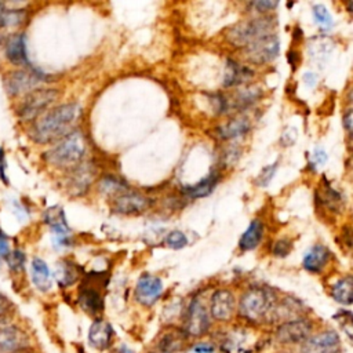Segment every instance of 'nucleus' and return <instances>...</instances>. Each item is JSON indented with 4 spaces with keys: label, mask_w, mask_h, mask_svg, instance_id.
<instances>
[{
    "label": "nucleus",
    "mask_w": 353,
    "mask_h": 353,
    "mask_svg": "<svg viewBox=\"0 0 353 353\" xmlns=\"http://www.w3.org/2000/svg\"><path fill=\"white\" fill-rule=\"evenodd\" d=\"M19 353H30V352H28V350H25V352H19Z\"/></svg>",
    "instance_id": "46"
},
{
    "label": "nucleus",
    "mask_w": 353,
    "mask_h": 353,
    "mask_svg": "<svg viewBox=\"0 0 353 353\" xmlns=\"http://www.w3.org/2000/svg\"><path fill=\"white\" fill-rule=\"evenodd\" d=\"M274 307V295L262 287L245 291L239 302V313L251 323L263 321Z\"/></svg>",
    "instance_id": "4"
},
{
    "label": "nucleus",
    "mask_w": 353,
    "mask_h": 353,
    "mask_svg": "<svg viewBox=\"0 0 353 353\" xmlns=\"http://www.w3.org/2000/svg\"><path fill=\"white\" fill-rule=\"evenodd\" d=\"M59 91L51 87H39L22 97L17 106V116L21 121L33 123L37 117L58 99Z\"/></svg>",
    "instance_id": "5"
},
{
    "label": "nucleus",
    "mask_w": 353,
    "mask_h": 353,
    "mask_svg": "<svg viewBox=\"0 0 353 353\" xmlns=\"http://www.w3.org/2000/svg\"><path fill=\"white\" fill-rule=\"evenodd\" d=\"M218 182V174H210L208 176H205L204 179H201L200 182L194 183V185H189V186H183L182 192L185 196L190 197V199H200V197H205L208 196L215 185Z\"/></svg>",
    "instance_id": "27"
},
{
    "label": "nucleus",
    "mask_w": 353,
    "mask_h": 353,
    "mask_svg": "<svg viewBox=\"0 0 353 353\" xmlns=\"http://www.w3.org/2000/svg\"><path fill=\"white\" fill-rule=\"evenodd\" d=\"M30 280L33 285L41 292H47L52 287L51 270L46 261L39 256H34L30 262Z\"/></svg>",
    "instance_id": "22"
},
{
    "label": "nucleus",
    "mask_w": 353,
    "mask_h": 353,
    "mask_svg": "<svg viewBox=\"0 0 353 353\" xmlns=\"http://www.w3.org/2000/svg\"><path fill=\"white\" fill-rule=\"evenodd\" d=\"M77 301L81 309L90 314H98L103 307V298L101 294V288H97L91 283L83 284L80 287Z\"/></svg>",
    "instance_id": "19"
},
{
    "label": "nucleus",
    "mask_w": 353,
    "mask_h": 353,
    "mask_svg": "<svg viewBox=\"0 0 353 353\" xmlns=\"http://www.w3.org/2000/svg\"><path fill=\"white\" fill-rule=\"evenodd\" d=\"M279 52H280V40L274 33L263 36L243 48L244 58L254 65L269 63L274 58H277Z\"/></svg>",
    "instance_id": "7"
},
{
    "label": "nucleus",
    "mask_w": 353,
    "mask_h": 353,
    "mask_svg": "<svg viewBox=\"0 0 353 353\" xmlns=\"http://www.w3.org/2000/svg\"><path fill=\"white\" fill-rule=\"evenodd\" d=\"M6 263L8 266V269L14 273H18L21 270H23L25 268V262H26V256L23 254V251L21 250H14L10 251V254L6 256Z\"/></svg>",
    "instance_id": "32"
},
{
    "label": "nucleus",
    "mask_w": 353,
    "mask_h": 353,
    "mask_svg": "<svg viewBox=\"0 0 353 353\" xmlns=\"http://www.w3.org/2000/svg\"><path fill=\"white\" fill-rule=\"evenodd\" d=\"M163 283L157 276L142 274L135 285V298L141 305L152 306L161 296Z\"/></svg>",
    "instance_id": "15"
},
{
    "label": "nucleus",
    "mask_w": 353,
    "mask_h": 353,
    "mask_svg": "<svg viewBox=\"0 0 353 353\" xmlns=\"http://www.w3.org/2000/svg\"><path fill=\"white\" fill-rule=\"evenodd\" d=\"M292 250V243L291 240L288 239H280L277 241H274L273 244V248H272V252L274 256H280V258H284L287 256Z\"/></svg>",
    "instance_id": "35"
},
{
    "label": "nucleus",
    "mask_w": 353,
    "mask_h": 353,
    "mask_svg": "<svg viewBox=\"0 0 353 353\" xmlns=\"http://www.w3.org/2000/svg\"><path fill=\"white\" fill-rule=\"evenodd\" d=\"M277 26V22L273 17L262 15V17H255L251 19L240 21L236 25H233L228 33V41L234 46V47H247L250 43L272 34L273 29Z\"/></svg>",
    "instance_id": "3"
},
{
    "label": "nucleus",
    "mask_w": 353,
    "mask_h": 353,
    "mask_svg": "<svg viewBox=\"0 0 353 353\" xmlns=\"http://www.w3.org/2000/svg\"><path fill=\"white\" fill-rule=\"evenodd\" d=\"M194 353H212V346H208V345H205V343H201V345H197V346H194Z\"/></svg>",
    "instance_id": "44"
},
{
    "label": "nucleus",
    "mask_w": 353,
    "mask_h": 353,
    "mask_svg": "<svg viewBox=\"0 0 353 353\" xmlns=\"http://www.w3.org/2000/svg\"><path fill=\"white\" fill-rule=\"evenodd\" d=\"M263 236V225L259 219H254L251 221V223L248 225V228L245 229V232L241 234L240 240H239V247L243 251H250L254 250L262 240Z\"/></svg>",
    "instance_id": "25"
},
{
    "label": "nucleus",
    "mask_w": 353,
    "mask_h": 353,
    "mask_svg": "<svg viewBox=\"0 0 353 353\" xmlns=\"http://www.w3.org/2000/svg\"><path fill=\"white\" fill-rule=\"evenodd\" d=\"M7 160H6V152L4 149L0 146V179L3 183H8V178H7Z\"/></svg>",
    "instance_id": "40"
},
{
    "label": "nucleus",
    "mask_w": 353,
    "mask_h": 353,
    "mask_svg": "<svg viewBox=\"0 0 353 353\" xmlns=\"http://www.w3.org/2000/svg\"><path fill=\"white\" fill-rule=\"evenodd\" d=\"M210 327V314L199 298H194L186 310L183 320V332L189 336H200Z\"/></svg>",
    "instance_id": "10"
},
{
    "label": "nucleus",
    "mask_w": 353,
    "mask_h": 353,
    "mask_svg": "<svg viewBox=\"0 0 353 353\" xmlns=\"http://www.w3.org/2000/svg\"><path fill=\"white\" fill-rule=\"evenodd\" d=\"M113 339V328L112 325L102 320L97 319L88 331V342L95 349H108L112 345Z\"/></svg>",
    "instance_id": "20"
},
{
    "label": "nucleus",
    "mask_w": 353,
    "mask_h": 353,
    "mask_svg": "<svg viewBox=\"0 0 353 353\" xmlns=\"http://www.w3.org/2000/svg\"><path fill=\"white\" fill-rule=\"evenodd\" d=\"M11 247H10V239L8 236L0 229V261L6 259V256L10 254Z\"/></svg>",
    "instance_id": "36"
},
{
    "label": "nucleus",
    "mask_w": 353,
    "mask_h": 353,
    "mask_svg": "<svg viewBox=\"0 0 353 353\" xmlns=\"http://www.w3.org/2000/svg\"><path fill=\"white\" fill-rule=\"evenodd\" d=\"M4 57L6 59L17 68H30V61L28 55L26 34L23 32H14L8 34L4 40Z\"/></svg>",
    "instance_id": "11"
},
{
    "label": "nucleus",
    "mask_w": 353,
    "mask_h": 353,
    "mask_svg": "<svg viewBox=\"0 0 353 353\" xmlns=\"http://www.w3.org/2000/svg\"><path fill=\"white\" fill-rule=\"evenodd\" d=\"M11 307H12V305H11L10 299L0 292V317H8Z\"/></svg>",
    "instance_id": "41"
},
{
    "label": "nucleus",
    "mask_w": 353,
    "mask_h": 353,
    "mask_svg": "<svg viewBox=\"0 0 353 353\" xmlns=\"http://www.w3.org/2000/svg\"><path fill=\"white\" fill-rule=\"evenodd\" d=\"M99 189L106 194H116V193L120 194L127 190V185L124 183L123 179H119L113 175H106L101 179Z\"/></svg>",
    "instance_id": "30"
},
{
    "label": "nucleus",
    "mask_w": 353,
    "mask_h": 353,
    "mask_svg": "<svg viewBox=\"0 0 353 353\" xmlns=\"http://www.w3.org/2000/svg\"><path fill=\"white\" fill-rule=\"evenodd\" d=\"M261 90L258 87H244L240 88L233 99H232V106L236 109H245L247 106L252 105L255 101H258V98L261 97Z\"/></svg>",
    "instance_id": "29"
},
{
    "label": "nucleus",
    "mask_w": 353,
    "mask_h": 353,
    "mask_svg": "<svg viewBox=\"0 0 353 353\" xmlns=\"http://www.w3.org/2000/svg\"><path fill=\"white\" fill-rule=\"evenodd\" d=\"M79 274H80L79 266L68 259L58 262L55 273H54L55 280L61 287H69V285L74 284L79 279Z\"/></svg>",
    "instance_id": "26"
},
{
    "label": "nucleus",
    "mask_w": 353,
    "mask_h": 353,
    "mask_svg": "<svg viewBox=\"0 0 353 353\" xmlns=\"http://www.w3.org/2000/svg\"><path fill=\"white\" fill-rule=\"evenodd\" d=\"M302 353H342L339 335L332 330H327L307 338Z\"/></svg>",
    "instance_id": "14"
},
{
    "label": "nucleus",
    "mask_w": 353,
    "mask_h": 353,
    "mask_svg": "<svg viewBox=\"0 0 353 353\" xmlns=\"http://www.w3.org/2000/svg\"><path fill=\"white\" fill-rule=\"evenodd\" d=\"M353 280L350 276H345L339 279L331 288L332 298L342 305H350L353 301Z\"/></svg>",
    "instance_id": "28"
},
{
    "label": "nucleus",
    "mask_w": 353,
    "mask_h": 353,
    "mask_svg": "<svg viewBox=\"0 0 353 353\" xmlns=\"http://www.w3.org/2000/svg\"><path fill=\"white\" fill-rule=\"evenodd\" d=\"M28 18V11L22 6H17L15 3L0 1V32H10L19 29Z\"/></svg>",
    "instance_id": "17"
},
{
    "label": "nucleus",
    "mask_w": 353,
    "mask_h": 353,
    "mask_svg": "<svg viewBox=\"0 0 353 353\" xmlns=\"http://www.w3.org/2000/svg\"><path fill=\"white\" fill-rule=\"evenodd\" d=\"M211 316L219 321H226L234 312V296L229 290H216L211 296Z\"/></svg>",
    "instance_id": "18"
},
{
    "label": "nucleus",
    "mask_w": 353,
    "mask_h": 353,
    "mask_svg": "<svg viewBox=\"0 0 353 353\" xmlns=\"http://www.w3.org/2000/svg\"><path fill=\"white\" fill-rule=\"evenodd\" d=\"M296 137H298L296 130H295L294 127H290L288 130H285V131L283 132V135H281V142H283V145H292V143L295 142Z\"/></svg>",
    "instance_id": "39"
},
{
    "label": "nucleus",
    "mask_w": 353,
    "mask_h": 353,
    "mask_svg": "<svg viewBox=\"0 0 353 353\" xmlns=\"http://www.w3.org/2000/svg\"><path fill=\"white\" fill-rule=\"evenodd\" d=\"M117 353H132L127 346H120V349H119V352Z\"/></svg>",
    "instance_id": "45"
},
{
    "label": "nucleus",
    "mask_w": 353,
    "mask_h": 353,
    "mask_svg": "<svg viewBox=\"0 0 353 353\" xmlns=\"http://www.w3.org/2000/svg\"><path fill=\"white\" fill-rule=\"evenodd\" d=\"M330 258H331L330 250L323 244H316L306 251L302 259V265L307 272L319 273L325 268Z\"/></svg>",
    "instance_id": "21"
},
{
    "label": "nucleus",
    "mask_w": 353,
    "mask_h": 353,
    "mask_svg": "<svg viewBox=\"0 0 353 353\" xmlns=\"http://www.w3.org/2000/svg\"><path fill=\"white\" fill-rule=\"evenodd\" d=\"M313 18H314L316 23L323 29H330L334 25L332 15L330 14L328 8L324 4L313 6Z\"/></svg>",
    "instance_id": "31"
},
{
    "label": "nucleus",
    "mask_w": 353,
    "mask_h": 353,
    "mask_svg": "<svg viewBox=\"0 0 353 353\" xmlns=\"http://www.w3.org/2000/svg\"><path fill=\"white\" fill-rule=\"evenodd\" d=\"M150 207V200L138 193V192H131L125 190L120 193L119 196L114 197L112 203V210L117 214H124V215H135L145 212Z\"/></svg>",
    "instance_id": "12"
},
{
    "label": "nucleus",
    "mask_w": 353,
    "mask_h": 353,
    "mask_svg": "<svg viewBox=\"0 0 353 353\" xmlns=\"http://www.w3.org/2000/svg\"><path fill=\"white\" fill-rule=\"evenodd\" d=\"M342 119H343V125H345L346 131H347V132H350V131H352V110H350V109H347Z\"/></svg>",
    "instance_id": "43"
},
{
    "label": "nucleus",
    "mask_w": 353,
    "mask_h": 353,
    "mask_svg": "<svg viewBox=\"0 0 353 353\" xmlns=\"http://www.w3.org/2000/svg\"><path fill=\"white\" fill-rule=\"evenodd\" d=\"M80 116L81 108L76 102L58 105L43 113L32 123L29 137L40 145L57 142L73 131Z\"/></svg>",
    "instance_id": "1"
},
{
    "label": "nucleus",
    "mask_w": 353,
    "mask_h": 353,
    "mask_svg": "<svg viewBox=\"0 0 353 353\" xmlns=\"http://www.w3.org/2000/svg\"><path fill=\"white\" fill-rule=\"evenodd\" d=\"M87 150V141L80 130H73L57 141L46 153V161L55 168H73L80 164Z\"/></svg>",
    "instance_id": "2"
},
{
    "label": "nucleus",
    "mask_w": 353,
    "mask_h": 353,
    "mask_svg": "<svg viewBox=\"0 0 353 353\" xmlns=\"http://www.w3.org/2000/svg\"><path fill=\"white\" fill-rule=\"evenodd\" d=\"M327 161V153L321 149V148H316L313 152V157H312V164L314 167H321L324 163Z\"/></svg>",
    "instance_id": "38"
},
{
    "label": "nucleus",
    "mask_w": 353,
    "mask_h": 353,
    "mask_svg": "<svg viewBox=\"0 0 353 353\" xmlns=\"http://www.w3.org/2000/svg\"><path fill=\"white\" fill-rule=\"evenodd\" d=\"M29 335L8 317H0V353H19L28 350Z\"/></svg>",
    "instance_id": "8"
},
{
    "label": "nucleus",
    "mask_w": 353,
    "mask_h": 353,
    "mask_svg": "<svg viewBox=\"0 0 353 353\" xmlns=\"http://www.w3.org/2000/svg\"><path fill=\"white\" fill-rule=\"evenodd\" d=\"M251 6L255 8V10H258L259 12H268V11H272V10H274V8H277V6H279V3L277 1H254V3H251Z\"/></svg>",
    "instance_id": "37"
},
{
    "label": "nucleus",
    "mask_w": 353,
    "mask_h": 353,
    "mask_svg": "<svg viewBox=\"0 0 353 353\" xmlns=\"http://www.w3.org/2000/svg\"><path fill=\"white\" fill-rule=\"evenodd\" d=\"M164 243H165L167 247H170L172 250H179V248H183L188 244V239L183 234V232H181V230H171L164 237Z\"/></svg>",
    "instance_id": "33"
},
{
    "label": "nucleus",
    "mask_w": 353,
    "mask_h": 353,
    "mask_svg": "<svg viewBox=\"0 0 353 353\" xmlns=\"http://www.w3.org/2000/svg\"><path fill=\"white\" fill-rule=\"evenodd\" d=\"M303 81L306 85L314 87L317 83V76L313 72H306V73H303Z\"/></svg>",
    "instance_id": "42"
},
{
    "label": "nucleus",
    "mask_w": 353,
    "mask_h": 353,
    "mask_svg": "<svg viewBox=\"0 0 353 353\" xmlns=\"http://www.w3.org/2000/svg\"><path fill=\"white\" fill-rule=\"evenodd\" d=\"M252 76H254V72L250 68H247L236 61L229 59L226 62L223 85L225 87H236L240 84H245L248 80H251Z\"/></svg>",
    "instance_id": "24"
},
{
    "label": "nucleus",
    "mask_w": 353,
    "mask_h": 353,
    "mask_svg": "<svg viewBox=\"0 0 353 353\" xmlns=\"http://www.w3.org/2000/svg\"><path fill=\"white\" fill-rule=\"evenodd\" d=\"M44 222L50 226L52 234V244L57 248H63L70 244V229L66 222L62 207H50L44 212Z\"/></svg>",
    "instance_id": "9"
},
{
    "label": "nucleus",
    "mask_w": 353,
    "mask_h": 353,
    "mask_svg": "<svg viewBox=\"0 0 353 353\" xmlns=\"http://www.w3.org/2000/svg\"><path fill=\"white\" fill-rule=\"evenodd\" d=\"M251 130V121L245 114H237L225 124L219 125L216 134L222 139H234L245 135Z\"/></svg>",
    "instance_id": "23"
},
{
    "label": "nucleus",
    "mask_w": 353,
    "mask_h": 353,
    "mask_svg": "<svg viewBox=\"0 0 353 353\" xmlns=\"http://www.w3.org/2000/svg\"><path fill=\"white\" fill-rule=\"evenodd\" d=\"M94 167L91 163H80L70 168L66 176V189L72 196H81L84 194L92 179H94Z\"/></svg>",
    "instance_id": "13"
},
{
    "label": "nucleus",
    "mask_w": 353,
    "mask_h": 353,
    "mask_svg": "<svg viewBox=\"0 0 353 353\" xmlns=\"http://www.w3.org/2000/svg\"><path fill=\"white\" fill-rule=\"evenodd\" d=\"M48 76L41 70L30 68H18L7 72L3 76V85L8 97L18 98L40 87V84L48 81Z\"/></svg>",
    "instance_id": "6"
},
{
    "label": "nucleus",
    "mask_w": 353,
    "mask_h": 353,
    "mask_svg": "<svg viewBox=\"0 0 353 353\" xmlns=\"http://www.w3.org/2000/svg\"><path fill=\"white\" fill-rule=\"evenodd\" d=\"M276 171H277V161H276V163H272V164H269V165H266V167L259 172V175L256 176L255 183H256L258 186H261V188L268 186V185L270 183V181L273 179V175L276 174Z\"/></svg>",
    "instance_id": "34"
},
{
    "label": "nucleus",
    "mask_w": 353,
    "mask_h": 353,
    "mask_svg": "<svg viewBox=\"0 0 353 353\" xmlns=\"http://www.w3.org/2000/svg\"><path fill=\"white\" fill-rule=\"evenodd\" d=\"M310 331H312L310 321L305 319H294L281 324L276 331V336L280 342L296 343V342L306 341L310 335Z\"/></svg>",
    "instance_id": "16"
}]
</instances>
